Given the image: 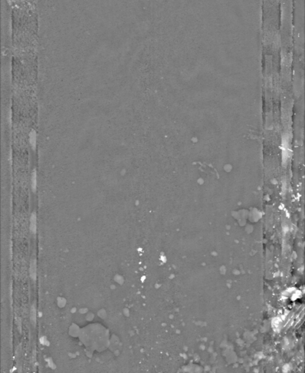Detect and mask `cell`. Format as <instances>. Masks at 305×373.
<instances>
[{"mask_svg":"<svg viewBox=\"0 0 305 373\" xmlns=\"http://www.w3.org/2000/svg\"><path fill=\"white\" fill-rule=\"evenodd\" d=\"M30 276L32 280H36L37 278V260L35 257L31 258L30 261Z\"/></svg>","mask_w":305,"mask_h":373,"instance_id":"1","label":"cell"},{"mask_svg":"<svg viewBox=\"0 0 305 373\" xmlns=\"http://www.w3.org/2000/svg\"><path fill=\"white\" fill-rule=\"evenodd\" d=\"M30 231L33 234H35L37 232V215L34 212L30 218Z\"/></svg>","mask_w":305,"mask_h":373,"instance_id":"2","label":"cell"},{"mask_svg":"<svg viewBox=\"0 0 305 373\" xmlns=\"http://www.w3.org/2000/svg\"><path fill=\"white\" fill-rule=\"evenodd\" d=\"M32 187L34 192H35L37 188V174L36 173L34 172L32 174Z\"/></svg>","mask_w":305,"mask_h":373,"instance_id":"3","label":"cell"}]
</instances>
